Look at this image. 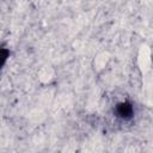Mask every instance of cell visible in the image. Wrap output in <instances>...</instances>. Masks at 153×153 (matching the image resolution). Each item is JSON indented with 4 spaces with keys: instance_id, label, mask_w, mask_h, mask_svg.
<instances>
[{
    "instance_id": "cell-1",
    "label": "cell",
    "mask_w": 153,
    "mask_h": 153,
    "mask_svg": "<svg viewBox=\"0 0 153 153\" xmlns=\"http://www.w3.org/2000/svg\"><path fill=\"white\" fill-rule=\"evenodd\" d=\"M117 114L123 118H129L133 115V106L129 103H121L117 105Z\"/></svg>"
},
{
    "instance_id": "cell-2",
    "label": "cell",
    "mask_w": 153,
    "mask_h": 153,
    "mask_svg": "<svg viewBox=\"0 0 153 153\" xmlns=\"http://www.w3.org/2000/svg\"><path fill=\"white\" fill-rule=\"evenodd\" d=\"M7 56H8V51H7L6 49H0V67H1V66L4 65V62L6 61Z\"/></svg>"
}]
</instances>
